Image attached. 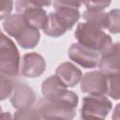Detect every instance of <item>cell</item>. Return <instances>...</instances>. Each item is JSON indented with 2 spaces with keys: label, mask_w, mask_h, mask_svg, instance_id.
Wrapping results in <instances>:
<instances>
[{
  "label": "cell",
  "mask_w": 120,
  "mask_h": 120,
  "mask_svg": "<svg viewBox=\"0 0 120 120\" xmlns=\"http://www.w3.org/2000/svg\"><path fill=\"white\" fill-rule=\"evenodd\" d=\"M40 119H72L77 106L61 100H50L45 98L38 100L36 107Z\"/></svg>",
  "instance_id": "5b68a950"
},
{
  "label": "cell",
  "mask_w": 120,
  "mask_h": 120,
  "mask_svg": "<svg viewBox=\"0 0 120 120\" xmlns=\"http://www.w3.org/2000/svg\"><path fill=\"white\" fill-rule=\"evenodd\" d=\"M20 68L23 77L37 78L45 71L46 62L42 55L37 52H28L22 56Z\"/></svg>",
  "instance_id": "7c38bea8"
},
{
  "label": "cell",
  "mask_w": 120,
  "mask_h": 120,
  "mask_svg": "<svg viewBox=\"0 0 120 120\" xmlns=\"http://www.w3.org/2000/svg\"><path fill=\"white\" fill-rule=\"evenodd\" d=\"M36 101V94L33 89L24 82L13 81V87L10 93V102L14 109L22 110L30 108Z\"/></svg>",
  "instance_id": "9c48e42d"
},
{
  "label": "cell",
  "mask_w": 120,
  "mask_h": 120,
  "mask_svg": "<svg viewBox=\"0 0 120 120\" xmlns=\"http://www.w3.org/2000/svg\"><path fill=\"white\" fill-rule=\"evenodd\" d=\"M74 36L80 44L98 52L99 55L112 45V38L108 34L86 22L77 25Z\"/></svg>",
  "instance_id": "3957f363"
},
{
  "label": "cell",
  "mask_w": 120,
  "mask_h": 120,
  "mask_svg": "<svg viewBox=\"0 0 120 120\" xmlns=\"http://www.w3.org/2000/svg\"><path fill=\"white\" fill-rule=\"evenodd\" d=\"M41 92L45 98L50 100H61L69 102L75 106L78 105V96L68 87L56 76H51L44 80L41 85Z\"/></svg>",
  "instance_id": "8992f818"
},
{
  "label": "cell",
  "mask_w": 120,
  "mask_h": 120,
  "mask_svg": "<svg viewBox=\"0 0 120 120\" xmlns=\"http://www.w3.org/2000/svg\"><path fill=\"white\" fill-rule=\"evenodd\" d=\"M112 0H84V5L87 8L91 9H101L108 8Z\"/></svg>",
  "instance_id": "44dd1931"
},
{
  "label": "cell",
  "mask_w": 120,
  "mask_h": 120,
  "mask_svg": "<svg viewBox=\"0 0 120 120\" xmlns=\"http://www.w3.org/2000/svg\"><path fill=\"white\" fill-rule=\"evenodd\" d=\"M55 75L67 87L75 86L82 76V71L70 62H64L60 64L55 70Z\"/></svg>",
  "instance_id": "5bb4252c"
},
{
  "label": "cell",
  "mask_w": 120,
  "mask_h": 120,
  "mask_svg": "<svg viewBox=\"0 0 120 120\" xmlns=\"http://www.w3.org/2000/svg\"><path fill=\"white\" fill-rule=\"evenodd\" d=\"M81 90L91 96H102L107 92V77L99 71H90L82 76Z\"/></svg>",
  "instance_id": "8fae6325"
},
{
  "label": "cell",
  "mask_w": 120,
  "mask_h": 120,
  "mask_svg": "<svg viewBox=\"0 0 120 120\" xmlns=\"http://www.w3.org/2000/svg\"><path fill=\"white\" fill-rule=\"evenodd\" d=\"M79 19L80 12L77 8H54V11L47 15V22L42 30L49 37L58 38L70 30Z\"/></svg>",
  "instance_id": "7a4b0ae2"
},
{
  "label": "cell",
  "mask_w": 120,
  "mask_h": 120,
  "mask_svg": "<svg viewBox=\"0 0 120 120\" xmlns=\"http://www.w3.org/2000/svg\"><path fill=\"white\" fill-rule=\"evenodd\" d=\"M107 77V92L106 94L113 99L119 98V73L106 75Z\"/></svg>",
  "instance_id": "2e32d148"
},
{
  "label": "cell",
  "mask_w": 120,
  "mask_h": 120,
  "mask_svg": "<svg viewBox=\"0 0 120 120\" xmlns=\"http://www.w3.org/2000/svg\"><path fill=\"white\" fill-rule=\"evenodd\" d=\"M100 71L105 75L119 73V43L112 44L106 52L100 54L98 64Z\"/></svg>",
  "instance_id": "4fadbf2b"
},
{
  "label": "cell",
  "mask_w": 120,
  "mask_h": 120,
  "mask_svg": "<svg viewBox=\"0 0 120 120\" xmlns=\"http://www.w3.org/2000/svg\"><path fill=\"white\" fill-rule=\"evenodd\" d=\"M20 70V53L15 43L0 33V72L8 76L16 77Z\"/></svg>",
  "instance_id": "277c9868"
},
{
  "label": "cell",
  "mask_w": 120,
  "mask_h": 120,
  "mask_svg": "<svg viewBox=\"0 0 120 120\" xmlns=\"http://www.w3.org/2000/svg\"><path fill=\"white\" fill-rule=\"evenodd\" d=\"M0 33H1V31H0Z\"/></svg>",
  "instance_id": "484cf974"
},
{
  "label": "cell",
  "mask_w": 120,
  "mask_h": 120,
  "mask_svg": "<svg viewBox=\"0 0 120 120\" xmlns=\"http://www.w3.org/2000/svg\"><path fill=\"white\" fill-rule=\"evenodd\" d=\"M82 18L88 23H91L102 30L107 29L108 25V14L101 9L87 8L82 13Z\"/></svg>",
  "instance_id": "9a60e30c"
},
{
  "label": "cell",
  "mask_w": 120,
  "mask_h": 120,
  "mask_svg": "<svg viewBox=\"0 0 120 120\" xmlns=\"http://www.w3.org/2000/svg\"><path fill=\"white\" fill-rule=\"evenodd\" d=\"M0 118H11V116L8 112H2L0 114Z\"/></svg>",
  "instance_id": "cb8c5ba5"
},
{
  "label": "cell",
  "mask_w": 120,
  "mask_h": 120,
  "mask_svg": "<svg viewBox=\"0 0 120 120\" xmlns=\"http://www.w3.org/2000/svg\"><path fill=\"white\" fill-rule=\"evenodd\" d=\"M28 1L38 7H40V8L49 7L52 3V0H28Z\"/></svg>",
  "instance_id": "603a6c76"
},
{
  "label": "cell",
  "mask_w": 120,
  "mask_h": 120,
  "mask_svg": "<svg viewBox=\"0 0 120 120\" xmlns=\"http://www.w3.org/2000/svg\"><path fill=\"white\" fill-rule=\"evenodd\" d=\"M99 53L79 42L72 43L68 49V57L84 68H94L99 61Z\"/></svg>",
  "instance_id": "30bf717a"
},
{
  "label": "cell",
  "mask_w": 120,
  "mask_h": 120,
  "mask_svg": "<svg viewBox=\"0 0 120 120\" xmlns=\"http://www.w3.org/2000/svg\"><path fill=\"white\" fill-rule=\"evenodd\" d=\"M107 14H108L107 29L112 34H117L120 30V27H119V9H117V8L112 9Z\"/></svg>",
  "instance_id": "ac0fdd59"
},
{
  "label": "cell",
  "mask_w": 120,
  "mask_h": 120,
  "mask_svg": "<svg viewBox=\"0 0 120 120\" xmlns=\"http://www.w3.org/2000/svg\"><path fill=\"white\" fill-rule=\"evenodd\" d=\"M14 118L16 119H40V115L36 108L30 107L26 109L17 110L14 114Z\"/></svg>",
  "instance_id": "d6986e66"
},
{
  "label": "cell",
  "mask_w": 120,
  "mask_h": 120,
  "mask_svg": "<svg viewBox=\"0 0 120 120\" xmlns=\"http://www.w3.org/2000/svg\"><path fill=\"white\" fill-rule=\"evenodd\" d=\"M13 8L12 0H0V20L6 19L10 15Z\"/></svg>",
  "instance_id": "7402d4cb"
},
{
  "label": "cell",
  "mask_w": 120,
  "mask_h": 120,
  "mask_svg": "<svg viewBox=\"0 0 120 120\" xmlns=\"http://www.w3.org/2000/svg\"><path fill=\"white\" fill-rule=\"evenodd\" d=\"M84 0H53L52 5L54 8H79Z\"/></svg>",
  "instance_id": "ffe728a7"
},
{
  "label": "cell",
  "mask_w": 120,
  "mask_h": 120,
  "mask_svg": "<svg viewBox=\"0 0 120 120\" xmlns=\"http://www.w3.org/2000/svg\"><path fill=\"white\" fill-rule=\"evenodd\" d=\"M1 113H2V108L0 107V114H1Z\"/></svg>",
  "instance_id": "d4e9b609"
},
{
  "label": "cell",
  "mask_w": 120,
  "mask_h": 120,
  "mask_svg": "<svg viewBox=\"0 0 120 120\" xmlns=\"http://www.w3.org/2000/svg\"><path fill=\"white\" fill-rule=\"evenodd\" d=\"M3 27L23 49H33L39 41V30L27 24L22 16L19 13L8 16L3 22Z\"/></svg>",
  "instance_id": "6da1fadb"
},
{
  "label": "cell",
  "mask_w": 120,
  "mask_h": 120,
  "mask_svg": "<svg viewBox=\"0 0 120 120\" xmlns=\"http://www.w3.org/2000/svg\"><path fill=\"white\" fill-rule=\"evenodd\" d=\"M13 87V80L0 72V100H5L10 96Z\"/></svg>",
  "instance_id": "e0dca14e"
},
{
  "label": "cell",
  "mask_w": 120,
  "mask_h": 120,
  "mask_svg": "<svg viewBox=\"0 0 120 120\" xmlns=\"http://www.w3.org/2000/svg\"><path fill=\"white\" fill-rule=\"evenodd\" d=\"M112 102L102 96H88L82 99L81 117L83 119L99 118L104 119L112 110Z\"/></svg>",
  "instance_id": "52a82bcc"
},
{
  "label": "cell",
  "mask_w": 120,
  "mask_h": 120,
  "mask_svg": "<svg viewBox=\"0 0 120 120\" xmlns=\"http://www.w3.org/2000/svg\"><path fill=\"white\" fill-rule=\"evenodd\" d=\"M17 13L21 14L24 21L31 27L36 29H42L47 22V13L43 8L38 7L28 0L16 1Z\"/></svg>",
  "instance_id": "ba28073f"
}]
</instances>
